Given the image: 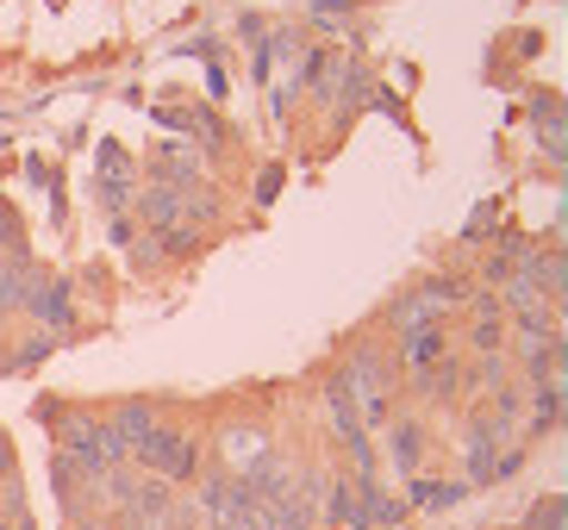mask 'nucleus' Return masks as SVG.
<instances>
[{
  "mask_svg": "<svg viewBox=\"0 0 568 530\" xmlns=\"http://www.w3.org/2000/svg\"><path fill=\"white\" fill-rule=\"evenodd\" d=\"M0 325H7V313H0Z\"/></svg>",
  "mask_w": 568,
  "mask_h": 530,
  "instance_id": "22",
  "label": "nucleus"
},
{
  "mask_svg": "<svg viewBox=\"0 0 568 530\" xmlns=\"http://www.w3.org/2000/svg\"><path fill=\"white\" fill-rule=\"evenodd\" d=\"M132 268H163L169 263V249H163V232H132Z\"/></svg>",
  "mask_w": 568,
  "mask_h": 530,
  "instance_id": "17",
  "label": "nucleus"
},
{
  "mask_svg": "<svg viewBox=\"0 0 568 530\" xmlns=\"http://www.w3.org/2000/svg\"><path fill=\"white\" fill-rule=\"evenodd\" d=\"M306 7H313V13H356L363 0H306Z\"/></svg>",
  "mask_w": 568,
  "mask_h": 530,
  "instance_id": "20",
  "label": "nucleus"
},
{
  "mask_svg": "<svg viewBox=\"0 0 568 530\" xmlns=\"http://www.w3.org/2000/svg\"><path fill=\"white\" fill-rule=\"evenodd\" d=\"M468 294H475V287H468L463 275H432V282H418V299H425L432 313H450V306H463Z\"/></svg>",
  "mask_w": 568,
  "mask_h": 530,
  "instance_id": "14",
  "label": "nucleus"
},
{
  "mask_svg": "<svg viewBox=\"0 0 568 530\" xmlns=\"http://www.w3.org/2000/svg\"><path fill=\"white\" fill-rule=\"evenodd\" d=\"M57 425H63V431H57V437H63V456L82 468V475H94V481H101L106 468L125 462V449H119V437L106 431V418H94V412H63Z\"/></svg>",
  "mask_w": 568,
  "mask_h": 530,
  "instance_id": "1",
  "label": "nucleus"
},
{
  "mask_svg": "<svg viewBox=\"0 0 568 530\" xmlns=\"http://www.w3.org/2000/svg\"><path fill=\"white\" fill-rule=\"evenodd\" d=\"M463 493H468V481H413V506H425V512H444Z\"/></svg>",
  "mask_w": 568,
  "mask_h": 530,
  "instance_id": "15",
  "label": "nucleus"
},
{
  "mask_svg": "<svg viewBox=\"0 0 568 530\" xmlns=\"http://www.w3.org/2000/svg\"><path fill=\"white\" fill-rule=\"evenodd\" d=\"M51 7H57V0H51Z\"/></svg>",
  "mask_w": 568,
  "mask_h": 530,
  "instance_id": "23",
  "label": "nucleus"
},
{
  "mask_svg": "<svg viewBox=\"0 0 568 530\" xmlns=\"http://www.w3.org/2000/svg\"><path fill=\"white\" fill-rule=\"evenodd\" d=\"M138 213L151 218V232H169V225L182 218V194H175V187H163V182H151L144 194H138Z\"/></svg>",
  "mask_w": 568,
  "mask_h": 530,
  "instance_id": "13",
  "label": "nucleus"
},
{
  "mask_svg": "<svg viewBox=\"0 0 568 530\" xmlns=\"http://www.w3.org/2000/svg\"><path fill=\"white\" fill-rule=\"evenodd\" d=\"M387 462L400 468V481H418V462H425V425L418 418H387Z\"/></svg>",
  "mask_w": 568,
  "mask_h": 530,
  "instance_id": "6",
  "label": "nucleus"
},
{
  "mask_svg": "<svg viewBox=\"0 0 568 530\" xmlns=\"http://www.w3.org/2000/svg\"><path fill=\"white\" fill-rule=\"evenodd\" d=\"M562 431V381H544L531 387V412H525V425H518V437L525 444H544V437Z\"/></svg>",
  "mask_w": 568,
  "mask_h": 530,
  "instance_id": "8",
  "label": "nucleus"
},
{
  "mask_svg": "<svg viewBox=\"0 0 568 530\" xmlns=\"http://www.w3.org/2000/svg\"><path fill=\"white\" fill-rule=\"evenodd\" d=\"M450 356V332H444V318H425V325H406L400 332V368L418 375V368H432Z\"/></svg>",
  "mask_w": 568,
  "mask_h": 530,
  "instance_id": "4",
  "label": "nucleus"
},
{
  "mask_svg": "<svg viewBox=\"0 0 568 530\" xmlns=\"http://www.w3.org/2000/svg\"><path fill=\"white\" fill-rule=\"evenodd\" d=\"M132 462L144 468V475H156V481H194V468H201V444H194V431H182V425H156L144 444L132 449Z\"/></svg>",
  "mask_w": 568,
  "mask_h": 530,
  "instance_id": "2",
  "label": "nucleus"
},
{
  "mask_svg": "<svg viewBox=\"0 0 568 530\" xmlns=\"http://www.w3.org/2000/svg\"><path fill=\"white\" fill-rule=\"evenodd\" d=\"M26 313H32L38 325H51V332H69V325H75V287H69L63 275H32Z\"/></svg>",
  "mask_w": 568,
  "mask_h": 530,
  "instance_id": "3",
  "label": "nucleus"
},
{
  "mask_svg": "<svg viewBox=\"0 0 568 530\" xmlns=\"http://www.w3.org/2000/svg\"><path fill=\"white\" fill-rule=\"evenodd\" d=\"M106 237H113V244H132V218L119 213V218H113V225H106Z\"/></svg>",
  "mask_w": 568,
  "mask_h": 530,
  "instance_id": "21",
  "label": "nucleus"
},
{
  "mask_svg": "<svg viewBox=\"0 0 568 530\" xmlns=\"http://www.w3.org/2000/svg\"><path fill=\"white\" fill-rule=\"evenodd\" d=\"M525 381L531 387L562 381V337H537V344H525Z\"/></svg>",
  "mask_w": 568,
  "mask_h": 530,
  "instance_id": "11",
  "label": "nucleus"
},
{
  "mask_svg": "<svg viewBox=\"0 0 568 530\" xmlns=\"http://www.w3.org/2000/svg\"><path fill=\"white\" fill-rule=\"evenodd\" d=\"M494 218H500V206H494V200H487V206H475V218H468V244H481V237H494V232H487V225H494Z\"/></svg>",
  "mask_w": 568,
  "mask_h": 530,
  "instance_id": "18",
  "label": "nucleus"
},
{
  "mask_svg": "<svg viewBox=\"0 0 568 530\" xmlns=\"http://www.w3.org/2000/svg\"><path fill=\"white\" fill-rule=\"evenodd\" d=\"M418 394L425 399H437V406H450V399H463L468 394V368L456 363V356H444V363H432V368H418Z\"/></svg>",
  "mask_w": 568,
  "mask_h": 530,
  "instance_id": "9",
  "label": "nucleus"
},
{
  "mask_svg": "<svg viewBox=\"0 0 568 530\" xmlns=\"http://www.w3.org/2000/svg\"><path fill=\"white\" fill-rule=\"evenodd\" d=\"M94 194H101V206L113 218L132 206V156L119 144H101V182H94Z\"/></svg>",
  "mask_w": 568,
  "mask_h": 530,
  "instance_id": "5",
  "label": "nucleus"
},
{
  "mask_svg": "<svg viewBox=\"0 0 568 530\" xmlns=\"http://www.w3.org/2000/svg\"><path fill=\"white\" fill-rule=\"evenodd\" d=\"M44 356H51V332H44V337H32V344H19V356H13V363H19V368H32V363H44Z\"/></svg>",
  "mask_w": 568,
  "mask_h": 530,
  "instance_id": "19",
  "label": "nucleus"
},
{
  "mask_svg": "<svg viewBox=\"0 0 568 530\" xmlns=\"http://www.w3.org/2000/svg\"><path fill=\"white\" fill-rule=\"evenodd\" d=\"M106 431L119 437V449H125V456H132L138 444H144V437L156 431V412L151 406H144V399H125V406H119L113 418H106Z\"/></svg>",
  "mask_w": 568,
  "mask_h": 530,
  "instance_id": "10",
  "label": "nucleus"
},
{
  "mask_svg": "<svg viewBox=\"0 0 568 530\" xmlns=\"http://www.w3.org/2000/svg\"><path fill=\"white\" fill-rule=\"evenodd\" d=\"M468 299H475L468 349H475V356H500V349H506V313H500V294H468Z\"/></svg>",
  "mask_w": 568,
  "mask_h": 530,
  "instance_id": "7",
  "label": "nucleus"
},
{
  "mask_svg": "<svg viewBox=\"0 0 568 530\" xmlns=\"http://www.w3.org/2000/svg\"><path fill=\"white\" fill-rule=\"evenodd\" d=\"M525 530H568V499H562V487L537 499L531 518H525Z\"/></svg>",
  "mask_w": 568,
  "mask_h": 530,
  "instance_id": "16",
  "label": "nucleus"
},
{
  "mask_svg": "<svg viewBox=\"0 0 568 530\" xmlns=\"http://www.w3.org/2000/svg\"><path fill=\"white\" fill-rule=\"evenodd\" d=\"M531 119H537V144L550 150V163H562V100L531 94Z\"/></svg>",
  "mask_w": 568,
  "mask_h": 530,
  "instance_id": "12",
  "label": "nucleus"
}]
</instances>
